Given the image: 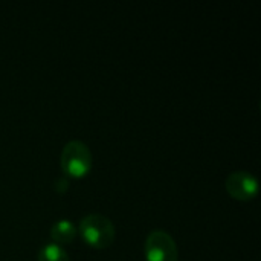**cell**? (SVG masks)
I'll use <instances>...</instances> for the list:
<instances>
[{
    "instance_id": "1",
    "label": "cell",
    "mask_w": 261,
    "mask_h": 261,
    "mask_svg": "<svg viewBox=\"0 0 261 261\" xmlns=\"http://www.w3.org/2000/svg\"><path fill=\"white\" fill-rule=\"evenodd\" d=\"M81 239L95 249H107L113 245L116 231L112 220L102 214H89L78 225Z\"/></svg>"
},
{
    "instance_id": "2",
    "label": "cell",
    "mask_w": 261,
    "mask_h": 261,
    "mask_svg": "<svg viewBox=\"0 0 261 261\" xmlns=\"http://www.w3.org/2000/svg\"><path fill=\"white\" fill-rule=\"evenodd\" d=\"M60 165L69 177L81 179L92 170V151L83 141H69L61 150Z\"/></svg>"
},
{
    "instance_id": "3",
    "label": "cell",
    "mask_w": 261,
    "mask_h": 261,
    "mask_svg": "<svg viewBox=\"0 0 261 261\" xmlns=\"http://www.w3.org/2000/svg\"><path fill=\"white\" fill-rule=\"evenodd\" d=\"M144 254L147 261H177L179 249L174 239L162 229L151 231L144 243Z\"/></svg>"
},
{
    "instance_id": "4",
    "label": "cell",
    "mask_w": 261,
    "mask_h": 261,
    "mask_svg": "<svg viewBox=\"0 0 261 261\" xmlns=\"http://www.w3.org/2000/svg\"><path fill=\"white\" fill-rule=\"evenodd\" d=\"M225 190L234 200L249 202L258 196V180L248 171H234L225 180Z\"/></svg>"
},
{
    "instance_id": "5",
    "label": "cell",
    "mask_w": 261,
    "mask_h": 261,
    "mask_svg": "<svg viewBox=\"0 0 261 261\" xmlns=\"http://www.w3.org/2000/svg\"><path fill=\"white\" fill-rule=\"evenodd\" d=\"M78 234V229L75 226L73 222H70L69 219H60L58 222H55L50 228V237H52V243L55 245H70L75 237Z\"/></svg>"
},
{
    "instance_id": "6",
    "label": "cell",
    "mask_w": 261,
    "mask_h": 261,
    "mask_svg": "<svg viewBox=\"0 0 261 261\" xmlns=\"http://www.w3.org/2000/svg\"><path fill=\"white\" fill-rule=\"evenodd\" d=\"M38 261H70L66 249L55 243H46L40 252H38Z\"/></svg>"
}]
</instances>
